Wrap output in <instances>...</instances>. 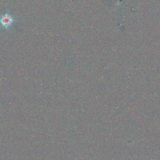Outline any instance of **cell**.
<instances>
[{"mask_svg":"<svg viewBox=\"0 0 160 160\" xmlns=\"http://www.w3.org/2000/svg\"><path fill=\"white\" fill-rule=\"evenodd\" d=\"M13 21V19L10 15H4L1 19H0V22L2 24V25L6 28L9 27L10 25H11Z\"/></svg>","mask_w":160,"mask_h":160,"instance_id":"obj_1","label":"cell"}]
</instances>
